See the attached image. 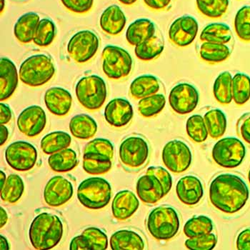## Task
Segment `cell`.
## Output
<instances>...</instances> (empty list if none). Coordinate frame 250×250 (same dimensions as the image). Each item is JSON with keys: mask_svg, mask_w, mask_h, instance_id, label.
I'll return each instance as SVG.
<instances>
[{"mask_svg": "<svg viewBox=\"0 0 250 250\" xmlns=\"http://www.w3.org/2000/svg\"><path fill=\"white\" fill-rule=\"evenodd\" d=\"M155 35L156 27L153 21L148 19H139L128 27L126 40L131 45L137 46Z\"/></svg>", "mask_w": 250, "mask_h": 250, "instance_id": "cell-27", "label": "cell"}, {"mask_svg": "<svg viewBox=\"0 0 250 250\" xmlns=\"http://www.w3.org/2000/svg\"><path fill=\"white\" fill-rule=\"evenodd\" d=\"M12 112L10 106L7 104L1 103L0 104V123L1 125L8 124L12 120Z\"/></svg>", "mask_w": 250, "mask_h": 250, "instance_id": "cell-53", "label": "cell"}, {"mask_svg": "<svg viewBox=\"0 0 250 250\" xmlns=\"http://www.w3.org/2000/svg\"><path fill=\"white\" fill-rule=\"evenodd\" d=\"M165 49L163 39L155 35L152 38L135 46L136 56L142 61H151L158 58Z\"/></svg>", "mask_w": 250, "mask_h": 250, "instance_id": "cell-35", "label": "cell"}, {"mask_svg": "<svg viewBox=\"0 0 250 250\" xmlns=\"http://www.w3.org/2000/svg\"><path fill=\"white\" fill-rule=\"evenodd\" d=\"M55 74L52 59L44 54L34 55L26 59L19 70L20 80L29 87H38L47 84Z\"/></svg>", "mask_w": 250, "mask_h": 250, "instance_id": "cell-3", "label": "cell"}, {"mask_svg": "<svg viewBox=\"0 0 250 250\" xmlns=\"http://www.w3.org/2000/svg\"><path fill=\"white\" fill-rule=\"evenodd\" d=\"M113 157L97 151H87L83 155V169L92 175L105 174L112 167Z\"/></svg>", "mask_w": 250, "mask_h": 250, "instance_id": "cell-26", "label": "cell"}, {"mask_svg": "<svg viewBox=\"0 0 250 250\" xmlns=\"http://www.w3.org/2000/svg\"><path fill=\"white\" fill-rule=\"evenodd\" d=\"M16 66L10 59L2 58L0 61V100H8L16 90L19 81Z\"/></svg>", "mask_w": 250, "mask_h": 250, "instance_id": "cell-22", "label": "cell"}, {"mask_svg": "<svg viewBox=\"0 0 250 250\" xmlns=\"http://www.w3.org/2000/svg\"><path fill=\"white\" fill-rule=\"evenodd\" d=\"M236 246L239 250H250V228L244 229L239 234Z\"/></svg>", "mask_w": 250, "mask_h": 250, "instance_id": "cell-51", "label": "cell"}, {"mask_svg": "<svg viewBox=\"0 0 250 250\" xmlns=\"http://www.w3.org/2000/svg\"><path fill=\"white\" fill-rule=\"evenodd\" d=\"M44 100L49 112L58 117L67 115L72 107V95L64 88H49L44 94Z\"/></svg>", "mask_w": 250, "mask_h": 250, "instance_id": "cell-21", "label": "cell"}, {"mask_svg": "<svg viewBox=\"0 0 250 250\" xmlns=\"http://www.w3.org/2000/svg\"><path fill=\"white\" fill-rule=\"evenodd\" d=\"M232 97L234 103L241 106L250 99V77L238 72L232 77Z\"/></svg>", "mask_w": 250, "mask_h": 250, "instance_id": "cell-41", "label": "cell"}, {"mask_svg": "<svg viewBox=\"0 0 250 250\" xmlns=\"http://www.w3.org/2000/svg\"><path fill=\"white\" fill-rule=\"evenodd\" d=\"M17 124L23 135L35 137L41 134L45 128L47 115L41 106H28L20 114Z\"/></svg>", "mask_w": 250, "mask_h": 250, "instance_id": "cell-16", "label": "cell"}, {"mask_svg": "<svg viewBox=\"0 0 250 250\" xmlns=\"http://www.w3.org/2000/svg\"><path fill=\"white\" fill-rule=\"evenodd\" d=\"M74 194L72 183L62 176H55L46 184L44 199L46 204L53 208L65 205Z\"/></svg>", "mask_w": 250, "mask_h": 250, "instance_id": "cell-15", "label": "cell"}, {"mask_svg": "<svg viewBox=\"0 0 250 250\" xmlns=\"http://www.w3.org/2000/svg\"><path fill=\"white\" fill-rule=\"evenodd\" d=\"M143 1L151 10L161 11L168 8L172 0H143Z\"/></svg>", "mask_w": 250, "mask_h": 250, "instance_id": "cell-52", "label": "cell"}, {"mask_svg": "<svg viewBox=\"0 0 250 250\" xmlns=\"http://www.w3.org/2000/svg\"><path fill=\"white\" fill-rule=\"evenodd\" d=\"M136 189L140 200L148 205L157 203L166 196L163 184L153 174L146 173L140 177Z\"/></svg>", "mask_w": 250, "mask_h": 250, "instance_id": "cell-20", "label": "cell"}, {"mask_svg": "<svg viewBox=\"0 0 250 250\" xmlns=\"http://www.w3.org/2000/svg\"><path fill=\"white\" fill-rule=\"evenodd\" d=\"M111 249L113 250H143L145 248L143 237L137 231L122 229L111 236Z\"/></svg>", "mask_w": 250, "mask_h": 250, "instance_id": "cell-25", "label": "cell"}, {"mask_svg": "<svg viewBox=\"0 0 250 250\" xmlns=\"http://www.w3.org/2000/svg\"><path fill=\"white\" fill-rule=\"evenodd\" d=\"M40 21V16L35 12H28L21 15L14 27L15 38L22 44L32 42Z\"/></svg>", "mask_w": 250, "mask_h": 250, "instance_id": "cell-28", "label": "cell"}, {"mask_svg": "<svg viewBox=\"0 0 250 250\" xmlns=\"http://www.w3.org/2000/svg\"><path fill=\"white\" fill-rule=\"evenodd\" d=\"M72 143V137L63 131H56L44 136L41 140L40 146L44 154H51L67 149Z\"/></svg>", "mask_w": 250, "mask_h": 250, "instance_id": "cell-33", "label": "cell"}, {"mask_svg": "<svg viewBox=\"0 0 250 250\" xmlns=\"http://www.w3.org/2000/svg\"><path fill=\"white\" fill-rule=\"evenodd\" d=\"M199 12L210 19H219L226 14L229 0H196Z\"/></svg>", "mask_w": 250, "mask_h": 250, "instance_id": "cell-39", "label": "cell"}, {"mask_svg": "<svg viewBox=\"0 0 250 250\" xmlns=\"http://www.w3.org/2000/svg\"><path fill=\"white\" fill-rule=\"evenodd\" d=\"M119 155L122 165L126 169L137 171L145 166L149 156V146L144 137H126L120 146Z\"/></svg>", "mask_w": 250, "mask_h": 250, "instance_id": "cell-8", "label": "cell"}, {"mask_svg": "<svg viewBox=\"0 0 250 250\" xmlns=\"http://www.w3.org/2000/svg\"><path fill=\"white\" fill-rule=\"evenodd\" d=\"M126 23V18L124 12L116 4L108 7L100 17V27L105 33L112 36L121 33Z\"/></svg>", "mask_w": 250, "mask_h": 250, "instance_id": "cell-24", "label": "cell"}, {"mask_svg": "<svg viewBox=\"0 0 250 250\" xmlns=\"http://www.w3.org/2000/svg\"><path fill=\"white\" fill-rule=\"evenodd\" d=\"M146 174H153L160 180L163 184L166 195L170 192L172 187V177L166 169L160 166L149 167L146 170Z\"/></svg>", "mask_w": 250, "mask_h": 250, "instance_id": "cell-48", "label": "cell"}, {"mask_svg": "<svg viewBox=\"0 0 250 250\" xmlns=\"http://www.w3.org/2000/svg\"><path fill=\"white\" fill-rule=\"evenodd\" d=\"M248 179H249V182H250V172H249V174H248Z\"/></svg>", "mask_w": 250, "mask_h": 250, "instance_id": "cell-60", "label": "cell"}, {"mask_svg": "<svg viewBox=\"0 0 250 250\" xmlns=\"http://www.w3.org/2000/svg\"><path fill=\"white\" fill-rule=\"evenodd\" d=\"M178 212L172 207H157L149 213L146 228L151 235L157 240H169L180 230Z\"/></svg>", "mask_w": 250, "mask_h": 250, "instance_id": "cell-4", "label": "cell"}, {"mask_svg": "<svg viewBox=\"0 0 250 250\" xmlns=\"http://www.w3.org/2000/svg\"><path fill=\"white\" fill-rule=\"evenodd\" d=\"M233 38L230 27L224 23H212L204 28L200 35L202 42L228 44Z\"/></svg>", "mask_w": 250, "mask_h": 250, "instance_id": "cell-34", "label": "cell"}, {"mask_svg": "<svg viewBox=\"0 0 250 250\" xmlns=\"http://www.w3.org/2000/svg\"><path fill=\"white\" fill-rule=\"evenodd\" d=\"M7 177H6V174L3 172L2 170L0 171V180H1V189H2L4 187V184H5L6 180H7Z\"/></svg>", "mask_w": 250, "mask_h": 250, "instance_id": "cell-57", "label": "cell"}, {"mask_svg": "<svg viewBox=\"0 0 250 250\" xmlns=\"http://www.w3.org/2000/svg\"><path fill=\"white\" fill-rule=\"evenodd\" d=\"M100 41L96 34L90 30L77 32L68 42V55L77 63L89 61L98 51Z\"/></svg>", "mask_w": 250, "mask_h": 250, "instance_id": "cell-10", "label": "cell"}, {"mask_svg": "<svg viewBox=\"0 0 250 250\" xmlns=\"http://www.w3.org/2000/svg\"><path fill=\"white\" fill-rule=\"evenodd\" d=\"M209 135L213 139H219L225 135L228 126L225 114L219 109L208 111L204 116Z\"/></svg>", "mask_w": 250, "mask_h": 250, "instance_id": "cell-37", "label": "cell"}, {"mask_svg": "<svg viewBox=\"0 0 250 250\" xmlns=\"http://www.w3.org/2000/svg\"><path fill=\"white\" fill-rule=\"evenodd\" d=\"M5 5V0H1V12H3Z\"/></svg>", "mask_w": 250, "mask_h": 250, "instance_id": "cell-59", "label": "cell"}, {"mask_svg": "<svg viewBox=\"0 0 250 250\" xmlns=\"http://www.w3.org/2000/svg\"><path fill=\"white\" fill-rule=\"evenodd\" d=\"M104 115L106 123L111 126L123 127L129 124L133 118V107L128 100L115 98L106 104Z\"/></svg>", "mask_w": 250, "mask_h": 250, "instance_id": "cell-17", "label": "cell"}, {"mask_svg": "<svg viewBox=\"0 0 250 250\" xmlns=\"http://www.w3.org/2000/svg\"><path fill=\"white\" fill-rule=\"evenodd\" d=\"M118 1L121 2L122 4H125V5L130 6L137 2V0H118Z\"/></svg>", "mask_w": 250, "mask_h": 250, "instance_id": "cell-58", "label": "cell"}, {"mask_svg": "<svg viewBox=\"0 0 250 250\" xmlns=\"http://www.w3.org/2000/svg\"><path fill=\"white\" fill-rule=\"evenodd\" d=\"M186 131L189 138L197 143L206 141L209 135L205 119L200 115L189 117L186 123Z\"/></svg>", "mask_w": 250, "mask_h": 250, "instance_id": "cell-44", "label": "cell"}, {"mask_svg": "<svg viewBox=\"0 0 250 250\" xmlns=\"http://www.w3.org/2000/svg\"><path fill=\"white\" fill-rule=\"evenodd\" d=\"M1 250H10V245H9L8 241L2 235H1Z\"/></svg>", "mask_w": 250, "mask_h": 250, "instance_id": "cell-56", "label": "cell"}, {"mask_svg": "<svg viewBox=\"0 0 250 250\" xmlns=\"http://www.w3.org/2000/svg\"><path fill=\"white\" fill-rule=\"evenodd\" d=\"M66 9L75 14L87 13L93 7L94 0H61Z\"/></svg>", "mask_w": 250, "mask_h": 250, "instance_id": "cell-47", "label": "cell"}, {"mask_svg": "<svg viewBox=\"0 0 250 250\" xmlns=\"http://www.w3.org/2000/svg\"><path fill=\"white\" fill-rule=\"evenodd\" d=\"M237 129L242 138L250 145V114L243 116L239 120Z\"/></svg>", "mask_w": 250, "mask_h": 250, "instance_id": "cell-50", "label": "cell"}, {"mask_svg": "<svg viewBox=\"0 0 250 250\" xmlns=\"http://www.w3.org/2000/svg\"><path fill=\"white\" fill-rule=\"evenodd\" d=\"M200 58L209 64H216L228 60L231 49L227 44L204 42L199 50Z\"/></svg>", "mask_w": 250, "mask_h": 250, "instance_id": "cell-32", "label": "cell"}, {"mask_svg": "<svg viewBox=\"0 0 250 250\" xmlns=\"http://www.w3.org/2000/svg\"><path fill=\"white\" fill-rule=\"evenodd\" d=\"M108 247L107 235L99 228H87L80 235L74 237L69 245L70 250H105Z\"/></svg>", "mask_w": 250, "mask_h": 250, "instance_id": "cell-18", "label": "cell"}, {"mask_svg": "<svg viewBox=\"0 0 250 250\" xmlns=\"http://www.w3.org/2000/svg\"><path fill=\"white\" fill-rule=\"evenodd\" d=\"M38 156L36 147L27 142H15L5 150L6 162L10 167L18 172H27L33 169Z\"/></svg>", "mask_w": 250, "mask_h": 250, "instance_id": "cell-12", "label": "cell"}, {"mask_svg": "<svg viewBox=\"0 0 250 250\" xmlns=\"http://www.w3.org/2000/svg\"><path fill=\"white\" fill-rule=\"evenodd\" d=\"M75 93L82 106L88 110L95 111L100 109L105 103L107 88L102 77L89 75L79 80Z\"/></svg>", "mask_w": 250, "mask_h": 250, "instance_id": "cell-6", "label": "cell"}, {"mask_svg": "<svg viewBox=\"0 0 250 250\" xmlns=\"http://www.w3.org/2000/svg\"><path fill=\"white\" fill-rule=\"evenodd\" d=\"M166 104V98L163 94H155L141 99L138 103V111L140 115L146 118L160 114Z\"/></svg>", "mask_w": 250, "mask_h": 250, "instance_id": "cell-42", "label": "cell"}, {"mask_svg": "<svg viewBox=\"0 0 250 250\" xmlns=\"http://www.w3.org/2000/svg\"><path fill=\"white\" fill-rule=\"evenodd\" d=\"M103 69L108 78L120 80L132 72L133 60L127 51L117 46L108 45L103 51Z\"/></svg>", "mask_w": 250, "mask_h": 250, "instance_id": "cell-7", "label": "cell"}, {"mask_svg": "<svg viewBox=\"0 0 250 250\" xmlns=\"http://www.w3.org/2000/svg\"><path fill=\"white\" fill-rule=\"evenodd\" d=\"M198 90L189 83H179L170 91L169 103L174 112L179 115H188L192 112L199 103Z\"/></svg>", "mask_w": 250, "mask_h": 250, "instance_id": "cell-13", "label": "cell"}, {"mask_svg": "<svg viewBox=\"0 0 250 250\" xmlns=\"http://www.w3.org/2000/svg\"><path fill=\"white\" fill-rule=\"evenodd\" d=\"M160 82L155 76L150 75L137 77L131 83L129 92L136 100L155 95L160 91Z\"/></svg>", "mask_w": 250, "mask_h": 250, "instance_id": "cell-30", "label": "cell"}, {"mask_svg": "<svg viewBox=\"0 0 250 250\" xmlns=\"http://www.w3.org/2000/svg\"><path fill=\"white\" fill-rule=\"evenodd\" d=\"M24 191V184L21 177L18 174H10L1 189V200L10 204L16 203L21 198Z\"/></svg>", "mask_w": 250, "mask_h": 250, "instance_id": "cell-38", "label": "cell"}, {"mask_svg": "<svg viewBox=\"0 0 250 250\" xmlns=\"http://www.w3.org/2000/svg\"><path fill=\"white\" fill-rule=\"evenodd\" d=\"M112 197V188L105 179L90 177L82 182L77 189V198L80 203L90 209L105 208Z\"/></svg>", "mask_w": 250, "mask_h": 250, "instance_id": "cell-5", "label": "cell"}, {"mask_svg": "<svg viewBox=\"0 0 250 250\" xmlns=\"http://www.w3.org/2000/svg\"><path fill=\"white\" fill-rule=\"evenodd\" d=\"M214 98L220 104L226 105L233 100L232 76L230 72H223L219 75L213 85Z\"/></svg>", "mask_w": 250, "mask_h": 250, "instance_id": "cell-36", "label": "cell"}, {"mask_svg": "<svg viewBox=\"0 0 250 250\" xmlns=\"http://www.w3.org/2000/svg\"><path fill=\"white\" fill-rule=\"evenodd\" d=\"M163 161L166 167L173 173H183L190 167L192 154L190 148L186 143L174 140L164 146Z\"/></svg>", "mask_w": 250, "mask_h": 250, "instance_id": "cell-11", "label": "cell"}, {"mask_svg": "<svg viewBox=\"0 0 250 250\" xmlns=\"http://www.w3.org/2000/svg\"><path fill=\"white\" fill-rule=\"evenodd\" d=\"M199 24L195 18L185 15L174 20L169 29V38L177 47L190 45L198 33Z\"/></svg>", "mask_w": 250, "mask_h": 250, "instance_id": "cell-14", "label": "cell"}, {"mask_svg": "<svg viewBox=\"0 0 250 250\" xmlns=\"http://www.w3.org/2000/svg\"><path fill=\"white\" fill-rule=\"evenodd\" d=\"M77 154L70 148L51 154L48 158V165L52 170L56 172H70L78 165Z\"/></svg>", "mask_w": 250, "mask_h": 250, "instance_id": "cell-31", "label": "cell"}, {"mask_svg": "<svg viewBox=\"0 0 250 250\" xmlns=\"http://www.w3.org/2000/svg\"><path fill=\"white\" fill-rule=\"evenodd\" d=\"M62 221L57 214L42 212L35 217L29 230V240L35 249L51 250L62 240Z\"/></svg>", "mask_w": 250, "mask_h": 250, "instance_id": "cell-2", "label": "cell"}, {"mask_svg": "<svg viewBox=\"0 0 250 250\" xmlns=\"http://www.w3.org/2000/svg\"><path fill=\"white\" fill-rule=\"evenodd\" d=\"M234 29L237 37L245 42H250V5L244 6L234 18Z\"/></svg>", "mask_w": 250, "mask_h": 250, "instance_id": "cell-45", "label": "cell"}, {"mask_svg": "<svg viewBox=\"0 0 250 250\" xmlns=\"http://www.w3.org/2000/svg\"><path fill=\"white\" fill-rule=\"evenodd\" d=\"M217 238L215 234L210 232L209 234L192 237L185 241V247L192 250H210L215 248Z\"/></svg>", "mask_w": 250, "mask_h": 250, "instance_id": "cell-46", "label": "cell"}, {"mask_svg": "<svg viewBox=\"0 0 250 250\" xmlns=\"http://www.w3.org/2000/svg\"><path fill=\"white\" fill-rule=\"evenodd\" d=\"M140 201L135 193L129 190L117 192L112 204V214L120 221L130 218L138 209Z\"/></svg>", "mask_w": 250, "mask_h": 250, "instance_id": "cell-23", "label": "cell"}, {"mask_svg": "<svg viewBox=\"0 0 250 250\" xmlns=\"http://www.w3.org/2000/svg\"><path fill=\"white\" fill-rule=\"evenodd\" d=\"M214 229L212 220L205 215L196 216L188 220L183 230L188 238L203 235L212 232Z\"/></svg>", "mask_w": 250, "mask_h": 250, "instance_id": "cell-40", "label": "cell"}, {"mask_svg": "<svg viewBox=\"0 0 250 250\" xmlns=\"http://www.w3.org/2000/svg\"><path fill=\"white\" fill-rule=\"evenodd\" d=\"M250 190L239 176L221 174L217 176L209 186V200L216 209L225 214H234L246 205Z\"/></svg>", "mask_w": 250, "mask_h": 250, "instance_id": "cell-1", "label": "cell"}, {"mask_svg": "<svg viewBox=\"0 0 250 250\" xmlns=\"http://www.w3.org/2000/svg\"><path fill=\"white\" fill-rule=\"evenodd\" d=\"M246 155L245 145L236 137H225L213 146L212 156L214 163L228 169L237 167Z\"/></svg>", "mask_w": 250, "mask_h": 250, "instance_id": "cell-9", "label": "cell"}, {"mask_svg": "<svg viewBox=\"0 0 250 250\" xmlns=\"http://www.w3.org/2000/svg\"><path fill=\"white\" fill-rule=\"evenodd\" d=\"M0 135H1V142L0 145L2 146L7 141L10 135V131L5 125H1L0 126Z\"/></svg>", "mask_w": 250, "mask_h": 250, "instance_id": "cell-54", "label": "cell"}, {"mask_svg": "<svg viewBox=\"0 0 250 250\" xmlns=\"http://www.w3.org/2000/svg\"><path fill=\"white\" fill-rule=\"evenodd\" d=\"M56 37V26L52 20L48 18H44L39 22L33 42L39 47H48Z\"/></svg>", "mask_w": 250, "mask_h": 250, "instance_id": "cell-43", "label": "cell"}, {"mask_svg": "<svg viewBox=\"0 0 250 250\" xmlns=\"http://www.w3.org/2000/svg\"><path fill=\"white\" fill-rule=\"evenodd\" d=\"M176 193L180 201L188 206L197 205L204 195L201 180L193 175L182 177L176 186Z\"/></svg>", "mask_w": 250, "mask_h": 250, "instance_id": "cell-19", "label": "cell"}, {"mask_svg": "<svg viewBox=\"0 0 250 250\" xmlns=\"http://www.w3.org/2000/svg\"><path fill=\"white\" fill-rule=\"evenodd\" d=\"M86 151H97L114 157L113 145L106 139L97 138L89 142L84 147V152Z\"/></svg>", "mask_w": 250, "mask_h": 250, "instance_id": "cell-49", "label": "cell"}, {"mask_svg": "<svg viewBox=\"0 0 250 250\" xmlns=\"http://www.w3.org/2000/svg\"><path fill=\"white\" fill-rule=\"evenodd\" d=\"M69 126L71 134L80 140H89L97 132L96 121L86 114H80L72 117Z\"/></svg>", "mask_w": 250, "mask_h": 250, "instance_id": "cell-29", "label": "cell"}, {"mask_svg": "<svg viewBox=\"0 0 250 250\" xmlns=\"http://www.w3.org/2000/svg\"><path fill=\"white\" fill-rule=\"evenodd\" d=\"M0 209H1V212H0V215H1V228H2L7 224V220H8V215H7V213L4 208H1Z\"/></svg>", "mask_w": 250, "mask_h": 250, "instance_id": "cell-55", "label": "cell"}]
</instances>
